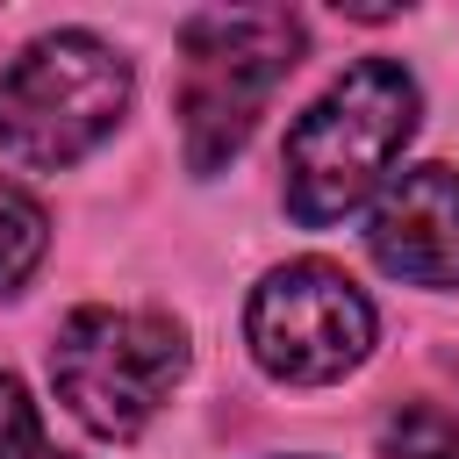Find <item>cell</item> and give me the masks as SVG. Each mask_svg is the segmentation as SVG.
<instances>
[{"mask_svg": "<svg viewBox=\"0 0 459 459\" xmlns=\"http://www.w3.org/2000/svg\"><path fill=\"white\" fill-rule=\"evenodd\" d=\"M409 136H416V79L394 57H359L287 129V215L308 230L351 215L387 179Z\"/></svg>", "mask_w": 459, "mask_h": 459, "instance_id": "obj_1", "label": "cell"}, {"mask_svg": "<svg viewBox=\"0 0 459 459\" xmlns=\"http://www.w3.org/2000/svg\"><path fill=\"white\" fill-rule=\"evenodd\" d=\"M186 79H179V129H186V165L215 172L244 151L258 129L273 86L301 57V22L287 7H215L179 29Z\"/></svg>", "mask_w": 459, "mask_h": 459, "instance_id": "obj_2", "label": "cell"}, {"mask_svg": "<svg viewBox=\"0 0 459 459\" xmlns=\"http://www.w3.org/2000/svg\"><path fill=\"white\" fill-rule=\"evenodd\" d=\"M129 108V57L86 29L36 36L0 72V143L22 165H79Z\"/></svg>", "mask_w": 459, "mask_h": 459, "instance_id": "obj_3", "label": "cell"}, {"mask_svg": "<svg viewBox=\"0 0 459 459\" xmlns=\"http://www.w3.org/2000/svg\"><path fill=\"white\" fill-rule=\"evenodd\" d=\"M179 373H186V337L151 308H79L50 344L57 394L100 437H136L165 409Z\"/></svg>", "mask_w": 459, "mask_h": 459, "instance_id": "obj_4", "label": "cell"}, {"mask_svg": "<svg viewBox=\"0 0 459 459\" xmlns=\"http://www.w3.org/2000/svg\"><path fill=\"white\" fill-rule=\"evenodd\" d=\"M251 359L287 380V387H323L344 380L373 351V301L323 258H294L258 280L251 316H244Z\"/></svg>", "mask_w": 459, "mask_h": 459, "instance_id": "obj_5", "label": "cell"}, {"mask_svg": "<svg viewBox=\"0 0 459 459\" xmlns=\"http://www.w3.org/2000/svg\"><path fill=\"white\" fill-rule=\"evenodd\" d=\"M366 244H373L380 273H394L409 287H459V172L416 165V172L387 179V194L373 201Z\"/></svg>", "mask_w": 459, "mask_h": 459, "instance_id": "obj_6", "label": "cell"}, {"mask_svg": "<svg viewBox=\"0 0 459 459\" xmlns=\"http://www.w3.org/2000/svg\"><path fill=\"white\" fill-rule=\"evenodd\" d=\"M380 452L387 459H459V416L437 402H402L380 423Z\"/></svg>", "mask_w": 459, "mask_h": 459, "instance_id": "obj_7", "label": "cell"}, {"mask_svg": "<svg viewBox=\"0 0 459 459\" xmlns=\"http://www.w3.org/2000/svg\"><path fill=\"white\" fill-rule=\"evenodd\" d=\"M43 244H50V215H43L22 186H0V294H14V287L36 273Z\"/></svg>", "mask_w": 459, "mask_h": 459, "instance_id": "obj_8", "label": "cell"}, {"mask_svg": "<svg viewBox=\"0 0 459 459\" xmlns=\"http://www.w3.org/2000/svg\"><path fill=\"white\" fill-rule=\"evenodd\" d=\"M0 459H72V452H50V437L36 423V402L22 394L14 373H0Z\"/></svg>", "mask_w": 459, "mask_h": 459, "instance_id": "obj_9", "label": "cell"}]
</instances>
